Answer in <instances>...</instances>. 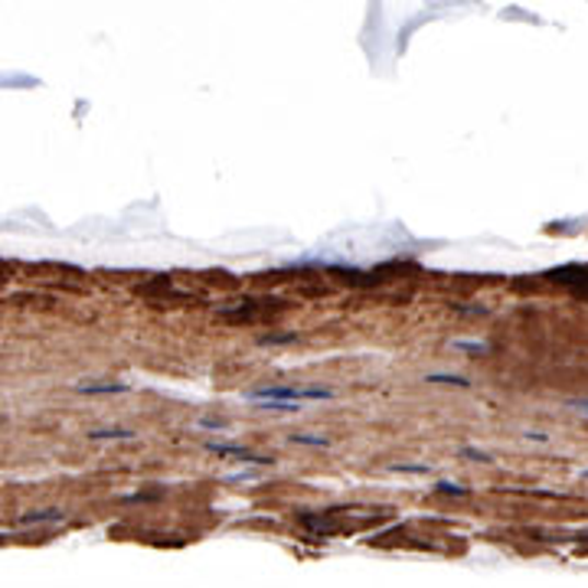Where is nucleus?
Masks as SVG:
<instances>
[{
    "label": "nucleus",
    "instance_id": "nucleus-6",
    "mask_svg": "<svg viewBox=\"0 0 588 588\" xmlns=\"http://www.w3.org/2000/svg\"><path fill=\"white\" fill-rule=\"evenodd\" d=\"M288 441L291 445H308V448H331V438H324V435H301V431H295V435H288Z\"/></svg>",
    "mask_w": 588,
    "mask_h": 588
},
{
    "label": "nucleus",
    "instance_id": "nucleus-4",
    "mask_svg": "<svg viewBox=\"0 0 588 588\" xmlns=\"http://www.w3.org/2000/svg\"><path fill=\"white\" fill-rule=\"evenodd\" d=\"M76 392L82 395H118V392H131L128 383H79Z\"/></svg>",
    "mask_w": 588,
    "mask_h": 588
},
{
    "label": "nucleus",
    "instance_id": "nucleus-5",
    "mask_svg": "<svg viewBox=\"0 0 588 588\" xmlns=\"http://www.w3.org/2000/svg\"><path fill=\"white\" fill-rule=\"evenodd\" d=\"M425 383H431V387H461V390H471V380L454 377V373H425Z\"/></svg>",
    "mask_w": 588,
    "mask_h": 588
},
{
    "label": "nucleus",
    "instance_id": "nucleus-12",
    "mask_svg": "<svg viewBox=\"0 0 588 588\" xmlns=\"http://www.w3.org/2000/svg\"><path fill=\"white\" fill-rule=\"evenodd\" d=\"M569 405H573V408H579L583 415H588V399H573Z\"/></svg>",
    "mask_w": 588,
    "mask_h": 588
},
{
    "label": "nucleus",
    "instance_id": "nucleus-7",
    "mask_svg": "<svg viewBox=\"0 0 588 588\" xmlns=\"http://www.w3.org/2000/svg\"><path fill=\"white\" fill-rule=\"evenodd\" d=\"M66 514L62 510H39V514H26L23 523H62Z\"/></svg>",
    "mask_w": 588,
    "mask_h": 588
},
{
    "label": "nucleus",
    "instance_id": "nucleus-13",
    "mask_svg": "<svg viewBox=\"0 0 588 588\" xmlns=\"http://www.w3.org/2000/svg\"><path fill=\"white\" fill-rule=\"evenodd\" d=\"M0 425H3V418H0Z\"/></svg>",
    "mask_w": 588,
    "mask_h": 588
},
{
    "label": "nucleus",
    "instance_id": "nucleus-8",
    "mask_svg": "<svg viewBox=\"0 0 588 588\" xmlns=\"http://www.w3.org/2000/svg\"><path fill=\"white\" fill-rule=\"evenodd\" d=\"M390 471H395V474H428V464H408V461H395V464H390Z\"/></svg>",
    "mask_w": 588,
    "mask_h": 588
},
{
    "label": "nucleus",
    "instance_id": "nucleus-2",
    "mask_svg": "<svg viewBox=\"0 0 588 588\" xmlns=\"http://www.w3.org/2000/svg\"><path fill=\"white\" fill-rule=\"evenodd\" d=\"M206 451H212V454H219V458L258 464V468H268V464H272V458H265V454H252L249 448H235V445H222V441H206Z\"/></svg>",
    "mask_w": 588,
    "mask_h": 588
},
{
    "label": "nucleus",
    "instance_id": "nucleus-9",
    "mask_svg": "<svg viewBox=\"0 0 588 588\" xmlns=\"http://www.w3.org/2000/svg\"><path fill=\"white\" fill-rule=\"evenodd\" d=\"M196 428H209V431H226L229 425H226V422H219V418H199V422H196Z\"/></svg>",
    "mask_w": 588,
    "mask_h": 588
},
{
    "label": "nucleus",
    "instance_id": "nucleus-11",
    "mask_svg": "<svg viewBox=\"0 0 588 588\" xmlns=\"http://www.w3.org/2000/svg\"><path fill=\"white\" fill-rule=\"evenodd\" d=\"M298 337L295 334H272V337H265V344H295Z\"/></svg>",
    "mask_w": 588,
    "mask_h": 588
},
{
    "label": "nucleus",
    "instance_id": "nucleus-10",
    "mask_svg": "<svg viewBox=\"0 0 588 588\" xmlns=\"http://www.w3.org/2000/svg\"><path fill=\"white\" fill-rule=\"evenodd\" d=\"M435 487H438V491H445V494H468V487H461V484H451V481H438Z\"/></svg>",
    "mask_w": 588,
    "mask_h": 588
},
{
    "label": "nucleus",
    "instance_id": "nucleus-1",
    "mask_svg": "<svg viewBox=\"0 0 588 588\" xmlns=\"http://www.w3.org/2000/svg\"><path fill=\"white\" fill-rule=\"evenodd\" d=\"M334 390H324V387H262V390L245 392V399H291V402H301V399H331Z\"/></svg>",
    "mask_w": 588,
    "mask_h": 588
},
{
    "label": "nucleus",
    "instance_id": "nucleus-3",
    "mask_svg": "<svg viewBox=\"0 0 588 588\" xmlns=\"http://www.w3.org/2000/svg\"><path fill=\"white\" fill-rule=\"evenodd\" d=\"M89 438L92 441H135L138 431H131V428H92Z\"/></svg>",
    "mask_w": 588,
    "mask_h": 588
}]
</instances>
